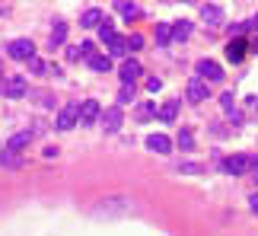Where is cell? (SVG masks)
Listing matches in <instances>:
<instances>
[{"label":"cell","instance_id":"6da1fadb","mask_svg":"<svg viewBox=\"0 0 258 236\" xmlns=\"http://www.w3.org/2000/svg\"><path fill=\"white\" fill-rule=\"evenodd\" d=\"M127 214H134V201L124 198V195H112V198L99 201L93 208L96 220H118V217H127Z\"/></svg>","mask_w":258,"mask_h":236},{"label":"cell","instance_id":"7a4b0ae2","mask_svg":"<svg viewBox=\"0 0 258 236\" xmlns=\"http://www.w3.org/2000/svg\"><path fill=\"white\" fill-rule=\"evenodd\" d=\"M223 172H230V175H245V172H255L258 175V160L249 153H236L230 156V160H223Z\"/></svg>","mask_w":258,"mask_h":236},{"label":"cell","instance_id":"3957f363","mask_svg":"<svg viewBox=\"0 0 258 236\" xmlns=\"http://www.w3.org/2000/svg\"><path fill=\"white\" fill-rule=\"evenodd\" d=\"M77 122H80V102H71V105H64V109L57 112L54 128H57V131H71Z\"/></svg>","mask_w":258,"mask_h":236},{"label":"cell","instance_id":"277c9868","mask_svg":"<svg viewBox=\"0 0 258 236\" xmlns=\"http://www.w3.org/2000/svg\"><path fill=\"white\" fill-rule=\"evenodd\" d=\"M4 96H10V99H23V96H29V83H26V77H7L4 80V90H0Z\"/></svg>","mask_w":258,"mask_h":236},{"label":"cell","instance_id":"5b68a950","mask_svg":"<svg viewBox=\"0 0 258 236\" xmlns=\"http://www.w3.org/2000/svg\"><path fill=\"white\" fill-rule=\"evenodd\" d=\"M10 57L13 61H29V57H35V45L29 42V38H16V42H10Z\"/></svg>","mask_w":258,"mask_h":236},{"label":"cell","instance_id":"8992f818","mask_svg":"<svg viewBox=\"0 0 258 236\" xmlns=\"http://www.w3.org/2000/svg\"><path fill=\"white\" fill-rule=\"evenodd\" d=\"M198 77H204V80H211V83H220L223 80V67L217 64V61H198Z\"/></svg>","mask_w":258,"mask_h":236},{"label":"cell","instance_id":"52a82bcc","mask_svg":"<svg viewBox=\"0 0 258 236\" xmlns=\"http://www.w3.org/2000/svg\"><path fill=\"white\" fill-rule=\"evenodd\" d=\"M99 115H102V109H99L96 99H83V102H80V125H86V128L96 125Z\"/></svg>","mask_w":258,"mask_h":236},{"label":"cell","instance_id":"ba28073f","mask_svg":"<svg viewBox=\"0 0 258 236\" xmlns=\"http://www.w3.org/2000/svg\"><path fill=\"white\" fill-rule=\"evenodd\" d=\"M245 51H249V42H245V38H239V35H233L230 45H226V57H230L233 64H239L242 57H245Z\"/></svg>","mask_w":258,"mask_h":236},{"label":"cell","instance_id":"9c48e42d","mask_svg":"<svg viewBox=\"0 0 258 236\" xmlns=\"http://www.w3.org/2000/svg\"><path fill=\"white\" fill-rule=\"evenodd\" d=\"M207 83H204V77H195V80H188V99L191 102H204L207 99Z\"/></svg>","mask_w":258,"mask_h":236},{"label":"cell","instance_id":"30bf717a","mask_svg":"<svg viewBox=\"0 0 258 236\" xmlns=\"http://www.w3.org/2000/svg\"><path fill=\"white\" fill-rule=\"evenodd\" d=\"M201 19H204V26L217 29V26L223 23V10H220V7H214V4H204V7H201Z\"/></svg>","mask_w":258,"mask_h":236},{"label":"cell","instance_id":"8fae6325","mask_svg":"<svg viewBox=\"0 0 258 236\" xmlns=\"http://www.w3.org/2000/svg\"><path fill=\"white\" fill-rule=\"evenodd\" d=\"M124 122V115H121V105H112V109H105L102 115V125H105V131H118Z\"/></svg>","mask_w":258,"mask_h":236},{"label":"cell","instance_id":"7c38bea8","mask_svg":"<svg viewBox=\"0 0 258 236\" xmlns=\"http://www.w3.org/2000/svg\"><path fill=\"white\" fill-rule=\"evenodd\" d=\"M29 144H32V131H19V134H13V137L7 141V150H13V153H23Z\"/></svg>","mask_w":258,"mask_h":236},{"label":"cell","instance_id":"4fadbf2b","mask_svg":"<svg viewBox=\"0 0 258 236\" xmlns=\"http://www.w3.org/2000/svg\"><path fill=\"white\" fill-rule=\"evenodd\" d=\"M118 74H121V83H134L137 77L144 74V67L137 64V61H131V57H127V61L121 64V71H118Z\"/></svg>","mask_w":258,"mask_h":236},{"label":"cell","instance_id":"5bb4252c","mask_svg":"<svg viewBox=\"0 0 258 236\" xmlns=\"http://www.w3.org/2000/svg\"><path fill=\"white\" fill-rule=\"evenodd\" d=\"M147 147H150L153 153H169L172 150V141L166 134H150V137H147Z\"/></svg>","mask_w":258,"mask_h":236},{"label":"cell","instance_id":"9a60e30c","mask_svg":"<svg viewBox=\"0 0 258 236\" xmlns=\"http://www.w3.org/2000/svg\"><path fill=\"white\" fill-rule=\"evenodd\" d=\"M86 64H89V71H96V74H108V71H112V57H108V54H93V57H86Z\"/></svg>","mask_w":258,"mask_h":236},{"label":"cell","instance_id":"2e32d148","mask_svg":"<svg viewBox=\"0 0 258 236\" xmlns=\"http://www.w3.org/2000/svg\"><path fill=\"white\" fill-rule=\"evenodd\" d=\"M64 42H67V23L57 19V23L51 26V48H61Z\"/></svg>","mask_w":258,"mask_h":236},{"label":"cell","instance_id":"e0dca14e","mask_svg":"<svg viewBox=\"0 0 258 236\" xmlns=\"http://www.w3.org/2000/svg\"><path fill=\"white\" fill-rule=\"evenodd\" d=\"M115 10H118V13H121L124 19H137V16H141V7H137V4H131V0H118V4H115Z\"/></svg>","mask_w":258,"mask_h":236},{"label":"cell","instance_id":"ac0fdd59","mask_svg":"<svg viewBox=\"0 0 258 236\" xmlns=\"http://www.w3.org/2000/svg\"><path fill=\"white\" fill-rule=\"evenodd\" d=\"M156 115H160V122H175V118H178V99H169L166 105H160Z\"/></svg>","mask_w":258,"mask_h":236},{"label":"cell","instance_id":"d6986e66","mask_svg":"<svg viewBox=\"0 0 258 236\" xmlns=\"http://www.w3.org/2000/svg\"><path fill=\"white\" fill-rule=\"evenodd\" d=\"M102 19H105V16H102V10H86V13L80 16V26H83V29H96L99 23H102Z\"/></svg>","mask_w":258,"mask_h":236},{"label":"cell","instance_id":"ffe728a7","mask_svg":"<svg viewBox=\"0 0 258 236\" xmlns=\"http://www.w3.org/2000/svg\"><path fill=\"white\" fill-rule=\"evenodd\" d=\"M188 35H191V23H188V19H178L172 26V42H185Z\"/></svg>","mask_w":258,"mask_h":236},{"label":"cell","instance_id":"44dd1931","mask_svg":"<svg viewBox=\"0 0 258 236\" xmlns=\"http://www.w3.org/2000/svg\"><path fill=\"white\" fill-rule=\"evenodd\" d=\"M156 45H160V48L172 45V26H166V23H156Z\"/></svg>","mask_w":258,"mask_h":236},{"label":"cell","instance_id":"7402d4cb","mask_svg":"<svg viewBox=\"0 0 258 236\" xmlns=\"http://www.w3.org/2000/svg\"><path fill=\"white\" fill-rule=\"evenodd\" d=\"M26 64H29V71H32L35 77H45L48 71H51V64H48V61H42V57H29Z\"/></svg>","mask_w":258,"mask_h":236},{"label":"cell","instance_id":"603a6c76","mask_svg":"<svg viewBox=\"0 0 258 236\" xmlns=\"http://www.w3.org/2000/svg\"><path fill=\"white\" fill-rule=\"evenodd\" d=\"M108 51H112L115 57H121V54H127V38H124V35H115L112 42H108Z\"/></svg>","mask_w":258,"mask_h":236},{"label":"cell","instance_id":"cb8c5ba5","mask_svg":"<svg viewBox=\"0 0 258 236\" xmlns=\"http://www.w3.org/2000/svg\"><path fill=\"white\" fill-rule=\"evenodd\" d=\"M118 32H115V26L112 23H108V19H105V23H99V38H102V42L108 45V42H112V38H115Z\"/></svg>","mask_w":258,"mask_h":236},{"label":"cell","instance_id":"d4e9b609","mask_svg":"<svg viewBox=\"0 0 258 236\" xmlns=\"http://www.w3.org/2000/svg\"><path fill=\"white\" fill-rule=\"evenodd\" d=\"M127 102H134V83H124L121 93H118V105H127Z\"/></svg>","mask_w":258,"mask_h":236},{"label":"cell","instance_id":"484cf974","mask_svg":"<svg viewBox=\"0 0 258 236\" xmlns=\"http://www.w3.org/2000/svg\"><path fill=\"white\" fill-rule=\"evenodd\" d=\"M0 163H4V166H23V160H19V153L7 150V147H4V153H0Z\"/></svg>","mask_w":258,"mask_h":236},{"label":"cell","instance_id":"4316f807","mask_svg":"<svg viewBox=\"0 0 258 236\" xmlns=\"http://www.w3.org/2000/svg\"><path fill=\"white\" fill-rule=\"evenodd\" d=\"M178 147H182V150H195V134L188 131V128L178 134Z\"/></svg>","mask_w":258,"mask_h":236},{"label":"cell","instance_id":"83f0119b","mask_svg":"<svg viewBox=\"0 0 258 236\" xmlns=\"http://www.w3.org/2000/svg\"><path fill=\"white\" fill-rule=\"evenodd\" d=\"M144 48V35H127V51H141Z\"/></svg>","mask_w":258,"mask_h":236},{"label":"cell","instance_id":"f1b7e54d","mask_svg":"<svg viewBox=\"0 0 258 236\" xmlns=\"http://www.w3.org/2000/svg\"><path fill=\"white\" fill-rule=\"evenodd\" d=\"M96 54V45L93 42H80V57H83V61H86V57H93Z\"/></svg>","mask_w":258,"mask_h":236},{"label":"cell","instance_id":"f546056e","mask_svg":"<svg viewBox=\"0 0 258 236\" xmlns=\"http://www.w3.org/2000/svg\"><path fill=\"white\" fill-rule=\"evenodd\" d=\"M178 172H185V175H198V172H201V166H198V163H182V166H178Z\"/></svg>","mask_w":258,"mask_h":236},{"label":"cell","instance_id":"4dcf8cb0","mask_svg":"<svg viewBox=\"0 0 258 236\" xmlns=\"http://www.w3.org/2000/svg\"><path fill=\"white\" fill-rule=\"evenodd\" d=\"M220 105H223V112H233V109H236V102H233V93H223V96H220Z\"/></svg>","mask_w":258,"mask_h":236},{"label":"cell","instance_id":"1f68e13d","mask_svg":"<svg viewBox=\"0 0 258 236\" xmlns=\"http://www.w3.org/2000/svg\"><path fill=\"white\" fill-rule=\"evenodd\" d=\"M137 115H141V118H153V115H156V105L147 102V105H141V109H137Z\"/></svg>","mask_w":258,"mask_h":236},{"label":"cell","instance_id":"d6a6232c","mask_svg":"<svg viewBox=\"0 0 258 236\" xmlns=\"http://www.w3.org/2000/svg\"><path fill=\"white\" fill-rule=\"evenodd\" d=\"M147 90H150V93H160L163 90V80H160V77H150V80H147Z\"/></svg>","mask_w":258,"mask_h":236},{"label":"cell","instance_id":"836d02e7","mask_svg":"<svg viewBox=\"0 0 258 236\" xmlns=\"http://www.w3.org/2000/svg\"><path fill=\"white\" fill-rule=\"evenodd\" d=\"M67 57H71V61H80V48H67Z\"/></svg>","mask_w":258,"mask_h":236},{"label":"cell","instance_id":"e575fe53","mask_svg":"<svg viewBox=\"0 0 258 236\" xmlns=\"http://www.w3.org/2000/svg\"><path fill=\"white\" fill-rule=\"evenodd\" d=\"M245 29H255V32H258V13H255V16L249 19V23H245Z\"/></svg>","mask_w":258,"mask_h":236},{"label":"cell","instance_id":"d590c367","mask_svg":"<svg viewBox=\"0 0 258 236\" xmlns=\"http://www.w3.org/2000/svg\"><path fill=\"white\" fill-rule=\"evenodd\" d=\"M249 208H252V211L258 214V192H255V195H252V198H249Z\"/></svg>","mask_w":258,"mask_h":236},{"label":"cell","instance_id":"8d00e7d4","mask_svg":"<svg viewBox=\"0 0 258 236\" xmlns=\"http://www.w3.org/2000/svg\"><path fill=\"white\" fill-rule=\"evenodd\" d=\"M249 51H255V54H258V38H252V42H249Z\"/></svg>","mask_w":258,"mask_h":236},{"label":"cell","instance_id":"74e56055","mask_svg":"<svg viewBox=\"0 0 258 236\" xmlns=\"http://www.w3.org/2000/svg\"><path fill=\"white\" fill-rule=\"evenodd\" d=\"M185 4H198V0H185Z\"/></svg>","mask_w":258,"mask_h":236},{"label":"cell","instance_id":"f35d334b","mask_svg":"<svg viewBox=\"0 0 258 236\" xmlns=\"http://www.w3.org/2000/svg\"><path fill=\"white\" fill-rule=\"evenodd\" d=\"M0 90H4V80H0Z\"/></svg>","mask_w":258,"mask_h":236}]
</instances>
